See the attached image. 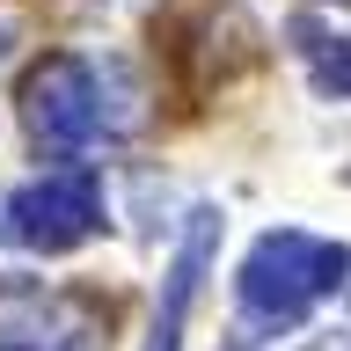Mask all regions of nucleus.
Wrapping results in <instances>:
<instances>
[{
	"label": "nucleus",
	"mask_w": 351,
	"mask_h": 351,
	"mask_svg": "<svg viewBox=\"0 0 351 351\" xmlns=\"http://www.w3.org/2000/svg\"><path fill=\"white\" fill-rule=\"evenodd\" d=\"M344 278H351V249H344V241L300 234V227H271V234L241 256L234 307H241L249 329L278 337V329H300V315L315 300H329Z\"/></svg>",
	"instance_id": "obj_1"
},
{
	"label": "nucleus",
	"mask_w": 351,
	"mask_h": 351,
	"mask_svg": "<svg viewBox=\"0 0 351 351\" xmlns=\"http://www.w3.org/2000/svg\"><path fill=\"white\" fill-rule=\"evenodd\" d=\"M22 117L37 132L44 147L59 154H81L110 132H125V117L103 103V73L73 51H51L44 66H29V81H22Z\"/></svg>",
	"instance_id": "obj_2"
},
{
	"label": "nucleus",
	"mask_w": 351,
	"mask_h": 351,
	"mask_svg": "<svg viewBox=\"0 0 351 351\" xmlns=\"http://www.w3.org/2000/svg\"><path fill=\"white\" fill-rule=\"evenodd\" d=\"M103 227V183L95 169H59V176H37V183H22L8 197V213H0V234L29 249V256H66V249H81L88 234Z\"/></svg>",
	"instance_id": "obj_3"
},
{
	"label": "nucleus",
	"mask_w": 351,
	"mask_h": 351,
	"mask_svg": "<svg viewBox=\"0 0 351 351\" xmlns=\"http://www.w3.org/2000/svg\"><path fill=\"white\" fill-rule=\"evenodd\" d=\"M213 256H219V205H197V213L183 219L176 263L161 271V300H154V329H147V351H183V322H191L197 278L213 271Z\"/></svg>",
	"instance_id": "obj_4"
},
{
	"label": "nucleus",
	"mask_w": 351,
	"mask_h": 351,
	"mask_svg": "<svg viewBox=\"0 0 351 351\" xmlns=\"http://www.w3.org/2000/svg\"><path fill=\"white\" fill-rule=\"evenodd\" d=\"M307 73H315V95L351 103V37H307Z\"/></svg>",
	"instance_id": "obj_5"
},
{
	"label": "nucleus",
	"mask_w": 351,
	"mask_h": 351,
	"mask_svg": "<svg viewBox=\"0 0 351 351\" xmlns=\"http://www.w3.org/2000/svg\"><path fill=\"white\" fill-rule=\"evenodd\" d=\"M300 351H351V337H307Z\"/></svg>",
	"instance_id": "obj_6"
},
{
	"label": "nucleus",
	"mask_w": 351,
	"mask_h": 351,
	"mask_svg": "<svg viewBox=\"0 0 351 351\" xmlns=\"http://www.w3.org/2000/svg\"><path fill=\"white\" fill-rule=\"evenodd\" d=\"M0 59H8V29H0Z\"/></svg>",
	"instance_id": "obj_7"
}]
</instances>
